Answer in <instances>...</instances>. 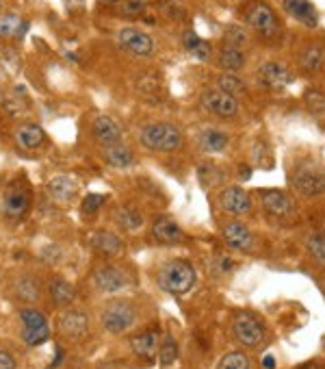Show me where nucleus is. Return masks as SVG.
<instances>
[{"instance_id":"nucleus-1","label":"nucleus","mask_w":325,"mask_h":369,"mask_svg":"<svg viewBox=\"0 0 325 369\" xmlns=\"http://www.w3.org/2000/svg\"><path fill=\"white\" fill-rule=\"evenodd\" d=\"M139 142L154 153H173L182 146V133L178 126L167 124V122H154L141 128Z\"/></svg>"},{"instance_id":"nucleus-2","label":"nucleus","mask_w":325,"mask_h":369,"mask_svg":"<svg viewBox=\"0 0 325 369\" xmlns=\"http://www.w3.org/2000/svg\"><path fill=\"white\" fill-rule=\"evenodd\" d=\"M158 282L167 293L184 295V293L191 291V287L195 284V269H193L191 263L176 258V261H169L160 267Z\"/></svg>"},{"instance_id":"nucleus-3","label":"nucleus","mask_w":325,"mask_h":369,"mask_svg":"<svg viewBox=\"0 0 325 369\" xmlns=\"http://www.w3.org/2000/svg\"><path fill=\"white\" fill-rule=\"evenodd\" d=\"M245 18H248V24L261 37L276 39L280 35V22L276 18L274 9H271L267 3H261V0H254V3H250L248 9H245Z\"/></svg>"},{"instance_id":"nucleus-4","label":"nucleus","mask_w":325,"mask_h":369,"mask_svg":"<svg viewBox=\"0 0 325 369\" xmlns=\"http://www.w3.org/2000/svg\"><path fill=\"white\" fill-rule=\"evenodd\" d=\"M291 183L302 196L315 198L325 191V172L321 168L313 166V163H302V166L295 168V172L291 176Z\"/></svg>"},{"instance_id":"nucleus-5","label":"nucleus","mask_w":325,"mask_h":369,"mask_svg":"<svg viewBox=\"0 0 325 369\" xmlns=\"http://www.w3.org/2000/svg\"><path fill=\"white\" fill-rule=\"evenodd\" d=\"M100 322L111 335H121V333H126L128 328H132L134 322H137V311L132 309V304L117 300V302L106 304V309L100 315Z\"/></svg>"},{"instance_id":"nucleus-6","label":"nucleus","mask_w":325,"mask_h":369,"mask_svg":"<svg viewBox=\"0 0 325 369\" xmlns=\"http://www.w3.org/2000/svg\"><path fill=\"white\" fill-rule=\"evenodd\" d=\"M20 322H22V339L26 346H42L50 339V328L44 317V313L37 309H24L20 311Z\"/></svg>"},{"instance_id":"nucleus-7","label":"nucleus","mask_w":325,"mask_h":369,"mask_svg":"<svg viewBox=\"0 0 325 369\" xmlns=\"http://www.w3.org/2000/svg\"><path fill=\"white\" fill-rule=\"evenodd\" d=\"M232 335L241 346L245 348H256L263 344L265 339V326L261 320L252 315V313H239L232 322Z\"/></svg>"},{"instance_id":"nucleus-8","label":"nucleus","mask_w":325,"mask_h":369,"mask_svg":"<svg viewBox=\"0 0 325 369\" xmlns=\"http://www.w3.org/2000/svg\"><path fill=\"white\" fill-rule=\"evenodd\" d=\"M31 207V191L24 183L13 181L5 189V200H3V211L9 220H22L24 213Z\"/></svg>"},{"instance_id":"nucleus-9","label":"nucleus","mask_w":325,"mask_h":369,"mask_svg":"<svg viewBox=\"0 0 325 369\" xmlns=\"http://www.w3.org/2000/svg\"><path fill=\"white\" fill-rule=\"evenodd\" d=\"M202 107L206 109L208 113L219 115V118H234L239 113V102L234 96H230L221 89H210L204 91L200 98Z\"/></svg>"},{"instance_id":"nucleus-10","label":"nucleus","mask_w":325,"mask_h":369,"mask_svg":"<svg viewBox=\"0 0 325 369\" xmlns=\"http://www.w3.org/2000/svg\"><path fill=\"white\" fill-rule=\"evenodd\" d=\"M117 44L126 52L137 54V57H147L154 52V39L139 29H132V26H126L117 33Z\"/></svg>"},{"instance_id":"nucleus-11","label":"nucleus","mask_w":325,"mask_h":369,"mask_svg":"<svg viewBox=\"0 0 325 369\" xmlns=\"http://www.w3.org/2000/svg\"><path fill=\"white\" fill-rule=\"evenodd\" d=\"M91 135L100 146H117L121 142V126L113 118L108 115H98L91 124Z\"/></svg>"},{"instance_id":"nucleus-12","label":"nucleus","mask_w":325,"mask_h":369,"mask_svg":"<svg viewBox=\"0 0 325 369\" xmlns=\"http://www.w3.org/2000/svg\"><path fill=\"white\" fill-rule=\"evenodd\" d=\"M59 331L65 339L80 341L89 333V320L80 311H65L59 317Z\"/></svg>"},{"instance_id":"nucleus-13","label":"nucleus","mask_w":325,"mask_h":369,"mask_svg":"<svg viewBox=\"0 0 325 369\" xmlns=\"http://www.w3.org/2000/svg\"><path fill=\"white\" fill-rule=\"evenodd\" d=\"M219 204L226 213L232 215H245L252 209V198L245 189L241 187H228L219 194Z\"/></svg>"},{"instance_id":"nucleus-14","label":"nucleus","mask_w":325,"mask_h":369,"mask_svg":"<svg viewBox=\"0 0 325 369\" xmlns=\"http://www.w3.org/2000/svg\"><path fill=\"white\" fill-rule=\"evenodd\" d=\"M93 282H96V287L102 293H117L128 284V278L119 267L104 265V267L96 269V274H93Z\"/></svg>"},{"instance_id":"nucleus-15","label":"nucleus","mask_w":325,"mask_h":369,"mask_svg":"<svg viewBox=\"0 0 325 369\" xmlns=\"http://www.w3.org/2000/svg\"><path fill=\"white\" fill-rule=\"evenodd\" d=\"M258 78L269 89H284L287 85H291V80H293L289 67L282 65V63H276V61L263 63L261 70H258Z\"/></svg>"},{"instance_id":"nucleus-16","label":"nucleus","mask_w":325,"mask_h":369,"mask_svg":"<svg viewBox=\"0 0 325 369\" xmlns=\"http://www.w3.org/2000/svg\"><path fill=\"white\" fill-rule=\"evenodd\" d=\"M261 202H263V209L269 215H276V217H284L293 211V202L291 198L284 194L280 189H265L261 191Z\"/></svg>"},{"instance_id":"nucleus-17","label":"nucleus","mask_w":325,"mask_h":369,"mask_svg":"<svg viewBox=\"0 0 325 369\" xmlns=\"http://www.w3.org/2000/svg\"><path fill=\"white\" fill-rule=\"evenodd\" d=\"M152 237L158 243L173 245V243H180L184 239V232L178 224L171 220V217H158V220H154V224H152Z\"/></svg>"},{"instance_id":"nucleus-18","label":"nucleus","mask_w":325,"mask_h":369,"mask_svg":"<svg viewBox=\"0 0 325 369\" xmlns=\"http://www.w3.org/2000/svg\"><path fill=\"white\" fill-rule=\"evenodd\" d=\"M158 346H160L158 331H143V333L134 335V337L130 339L132 352L137 354V357H141V359H154Z\"/></svg>"},{"instance_id":"nucleus-19","label":"nucleus","mask_w":325,"mask_h":369,"mask_svg":"<svg viewBox=\"0 0 325 369\" xmlns=\"http://www.w3.org/2000/svg\"><path fill=\"white\" fill-rule=\"evenodd\" d=\"M224 241L234 250H250L254 237H252V232H250L248 226H243L239 222H232V224H228L224 228Z\"/></svg>"},{"instance_id":"nucleus-20","label":"nucleus","mask_w":325,"mask_h":369,"mask_svg":"<svg viewBox=\"0 0 325 369\" xmlns=\"http://www.w3.org/2000/svg\"><path fill=\"white\" fill-rule=\"evenodd\" d=\"M230 144V137L224 131H217V128H206L200 133L197 137V146L202 153H208V155H217V153H224Z\"/></svg>"},{"instance_id":"nucleus-21","label":"nucleus","mask_w":325,"mask_h":369,"mask_svg":"<svg viewBox=\"0 0 325 369\" xmlns=\"http://www.w3.org/2000/svg\"><path fill=\"white\" fill-rule=\"evenodd\" d=\"M76 191H78V185L76 181L72 179V176H54V179L48 181V194L57 200V202H67V200H72L76 196Z\"/></svg>"},{"instance_id":"nucleus-22","label":"nucleus","mask_w":325,"mask_h":369,"mask_svg":"<svg viewBox=\"0 0 325 369\" xmlns=\"http://www.w3.org/2000/svg\"><path fill=\"white\" fill-rule=\"evenodd\" d=\"M284 9L289 11V16H293L295 20H300L308 26L317 24V11L310 0H284Z\"/></svg>"},{"instance_id":"nucleus-23","label":"nucleus","mask_w":325,"mask_h":369,"mask_svg":"<svg viewBox=\"0 0 325 369\" xmlns=\"http://www.w3.org/2000/svg\"><path fill=\"white\" fill-rule=\"evenodd\" d=\"M91 245L100 254H106V256H117V254H121V250H124L121 239L117 235H113V232H106V230L96 232V235L91 237Z\"/></svg>"},{"instance_id":"nucleus-24","label":"nucleus","mask_w":325,"mask_h":369,"mask_svg":"<svg viewBox=\"0 0 325 369\" xmlns=\"http://www.w3.org/2000/svg\"><path fill=\"white\" fill-rule=\"evenodd\" d=\"M217 63H219L221 70L226 72H239L243 65H245V54L241 48L234 46H224L217 54Z\"/></svg>"},{"instance_id":"nucleus-25","label":"nucleus","mask_w":325,"mask_h":369,"mask_svg":"<svg viewBox=\"0 0 325 369\" xmlns=\"http://www.w3.org/2000/svg\"><path fill=\"white\" fill-rule=\"evenodd\" d=\"M44 128L42 126H37V124H24L22 128H18L16 133V139L18 144L24 148V150H35L44 144Z\"/></svg>"},{"instance_id":"nucleus-26","label":"nucleus","mask_w":325,"mask_h":369,"mask_svg":"<svg viewBox=\"0 0 325 369\" xmlns=\"http://www.w3.org/2000/svg\"><path fill=\"white\" fill-rule=\"evenodd\" d=\"M104 159H106V163L108 166H113V168H119V170H124V168H128V166H132V161H134V157H132V153L126 148V146H108L106 150H104Z\"/></svg>"},{"instance_id":"nucleus-27","label":"nucleus","mask_w":325,"mask_h":369,"mask_svg":"<svg viewBox=\"0 0 325 369\" xmlns=\"http://www.w3.org/2000/svg\"><path fill=\"white\" fill-rule=\"evenodd\" d=\"M16 295L24 302H37L39 295H42V287H39L37 278L31 276H22L16 280Z\"/></svg>"},{"instance_id":"nucleus-28","label":"nucleus","mask_w":325,"mask_h":369,"mask_svg":"<svg viewBox=\"0 0 325 369\" xmlns=\"http://www.w3.org/2000/svg\"><path fill=\"white\" fill-rule=\"evenodd\" d=\"M50 295L57 306H70L74 300V287L63 278H54L50 282Z\"/></svg>"},{"instance_id":"nucleus-29","label":"nucleus","mask_w":325,"mask_h":369,"mask_svg":"<svg viewBox=\"0 0 325 369\" xmlns=\"http://www.w3.org/2000/svg\"><path fill=\"white\" fill-rule=\"evenodd\" d=\"M182 44L189 52L193 54V57H197L202 61H206L210 57V44L204 42L202 37H197V33H193V31H186L182 35Z\"/></svg>"},{"instance_id":"nucleus-30","label":"nucleus","mask_w":325,"mask_h":369,"mask_svg":"<svg viewBox=\"0 0 325 369\" xmlns=\"http://www.w3.org/2000/svg\"><path fill=\"white\" fill-rule=\"evenodd\" d=\"M115 220L124 230H137L143 226V215L130 207H121L115 211Z\"/></svg>"},{"instance_id":"nucleus-31","label":"nucleus","mask_w":325,"mask_h":369,"mask_svg":"<svg viewBox=\"0 0 325 369\" xmlns=\"http://www.w3.org/2000/svg\"><path fill=\"white\" fill-rule=\"evenodd\" d=\"M26 31V24L18 16H0V37H16Z\"/></svg>"},{"instance_id":"nucleus-32","label":"nucleus","mask_w":325,"mask_h":369,"mask_svg":"<svg viewBox=\"0 0 325 369\" xmlns=\"http://www.w3.org/2000/svg\"><path fill=\"white\" fill-rule=\"evenodd\" d=\"M321 63H323V52L319 46H308L300 57V65L306 72H317Z\"/></svg>"},{"instance_id":"nucleus-33","label":"nucleus","mask_w":325,"mask_h":369,"mask_svg":"<svg viewBox=\"0 0 325 369\" xmlns=\"http://www.w3.org/2000/svg\"><path fill=\"white\" fill-rule=\"evenodd\" d=\"M158 357H160V365L169 367L178 359V344H176L173 337H165L158 346Z\"/></svg>"},{"instance_id":"nucleus-34","label":"nucleus","mask_w":325,"mask_h":369,"mask_svg":"<svg viewBox=\"0 0 325 369\" xmlns=\"http://www.w3.org/2000/svg\"><path fill=\"white\" fill-rule=\"evenodd\" d=\"M217 369H252L250 359L243 352H230L219 361Z\"/></svg>"},{"instance_id":"nucleus-35","label":"nucleus","mask_w":325,"mask_h":369,"mask_svg":"<svg viewBox=\"0 0 325 369\" xmlns=\"http://www.w3.org/2000/svg\"><path fill=\"white\" fill-rule=\"evenodd\" d=\"M306 248L313 254L319 263L325 265V235L323 232H317V235H308L306 237Z\"/></svg>"},{"instance_id":"nucleus-36","label":"nucleus","mask_w":325,"mask_h":369,"mask_svg":"<svg viewBox=\"0 0 325 369\" xmlns=\"http://www.w3.org/2000/svg\"><path fill=\"white\" fill-rule=\"evenodd\" d=\"M219 89L230 93V96H234V93L245 91V85H243L241 78H237L232 74H224V76H219Z\"/></svg>"},{"instance_id":"nucleus-37","label":"nucleus","mask_w":325,"mask_h":369,"mask_svg":"<svg viewBox=\"0 0 325 369\" xmlns=\"http://www.w3.org/2000/svg\"><path fill=\"white\" fill-rule=\"evenodd\" d=\"M104 196L100 194H89L85 200H83V207H80V211H83V215H91V213H96L102 204H104Z\"/></svg>"},{"instance_id":"nucleus-38","label":"nucleus","mask_w":325,"mask_h":369,"mask_svg":"<svg viewBox=\"0 0 325 369\" xmlns=\"http://www.w3.org/2000/svg\"><path fill=\"white\" fill-rule=\"evenodd\" d=\"M145 9V5L141 0H126V3H121L119 11L124 13V16H141Z\"/></svg>"},{"instance_id":"nucleus-39","label":"nucleus","mask_w":325,"mask_h":369,"mask_svg":"<svg viewBox=\"0 0 325 369\" xmlns=\"http://www.w3.org/2000/svg\"><path fill=\"white\" fill-rule=\"evenodd\" d=\"M0 369H16V359L5 350H0Z\"/></svg>"},{"instance_id":"nucleus-40","label":"nucleus","mask_w":325,"mask_h":369,"mask_svg":"<svg viewBox=\"0 0 325 369\" xmlns=\"http://www.w3.org/2000/svg\"><path fill=\"white\" fill-rule=\"evenodd\" d=\"M263 365H265V369H274V367H276V361H274V357H265Z\"/></svg>"},{"instance_id":"nucleus-41","label":"nucleus","mask_w":325,"mask_h":369,"mask_svg":"<svg viewBox=\"0 0 325 369\" xmlns=\"http://www.w3.org/2000/svg\"><path fill=\"white\" fill-rule=\"evenodd\" d=\"M300 369H319L317 365H313V363H310V365H304V367H300Z\"/></svg>"},{"instance_id":"nucleus-42","label":"nucleus","mask_w":325,"mask_h":369,"mask_svg":"<svg viewBox=\"0 0 325 369\" xmlns=\"http://www.w3.org/2000/svg\"><path fill=\"white\" fill-rule=\"evenodd\" d=\"M104 3H117V0H104Z\"/></svg>"}]
</instances>
